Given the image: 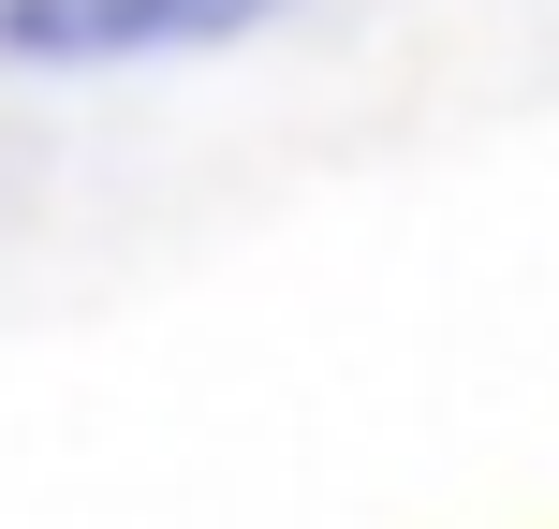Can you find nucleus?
<instances>
[{"mask_svg":"<svg viewBox=\"0 0 559 529\" xmlns=\"http://www.w3.org/2000/svg\"><path fill=\"white\" fill-rule=\"evenodd\" d=\"M265 0H0V45L29 59H133V45H206V29H251Z\"/></svg>","mask_w":559,"mask_h":529,"instance_id":"nucleus-1","label":"nucleus"}]
</instances>
